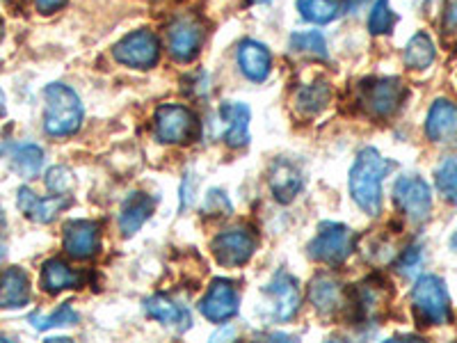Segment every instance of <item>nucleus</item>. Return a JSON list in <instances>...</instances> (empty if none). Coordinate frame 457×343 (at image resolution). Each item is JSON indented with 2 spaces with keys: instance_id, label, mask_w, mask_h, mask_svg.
Segmentation results:
<instances>
[{
  "instance_id": "nucleus-1",
  "label": "nucleus",
  "mask_w": 457,
  "mask_h": 343,
  "mask_svg": "<svg viewBox=\"0 0 457 343\" xmlns=\"http://www.w3.org/2000/svg\"><path fill=\"white\" fill-rule=\"evenodd\" d=\"M394 163L385 161L373 146L359 151L357 161L350 170V195L357 206L369 215H378L382 211V181L391 172Z\"/></svg>"
},
{
  "instance_id": "nucleus-2",
  "label": "nucleus",
  "mask_w": 457,
  "mask_h": 343,
  "mask_svg": "<svg viewBox=\"0 0 457 343\" xmlns=\"http://www.w3.org/2000/svg\"><path fill=\"white\" fill-rule=\"evenodd\" d=\"M44 130L53 138L73 136L83 124V104L71 88L51 83L44 88Z\"/></svg>"
},
{
  "instance_id": "nucleus-3",
  "label": "nucleus",
  "mask_w": 457,
  "mask_h": 343,
  "mask_svg": "<svg viewBox=\"0 0 457 343\" xmlns=\"http://www.w3.org/2000/svg\"><path fill=\"white\" fill-rule=\"evenodd\" d=\"M411 307L423 325H446L451 322V296L444 280L436 275H421L411 289Z\"/></svg>"
},
{
  "instance_id": "nucleus-4",
  "label": "nucleus",
  "mask_w": 457,
  "mask_h": 343,
  "mask_svg": "<svg viewBox=\"0 0 457 343\" xmlns=\"http://www.w3.org/2000/svg\"><path fill=\"white\" fill-rule=\"evenodd\" d=\"M156 138L165 145H186L193 142L199 133L197 114L186 105L167 104L156 110Z\"/></svg>"
},
{
  "instance_id": "nucleus-5",
  "label": "nucleus",
  "mask_w": 457,
  "mask_h": 343,
  "mask_svg": "<svg viewBox=\"0 0 457 343\" xmlns=\"http://www.w3.org/2000/svg\"><path fill=\"white\" fill-rule=\"evenodd\" d=\"M407 96V89L400 79H373L366 80L361 85V92H359V101L366 108V113L370 117H378V120H386L395 110L403 105Z\"/></svg>"
},
{
  "instance_id": "nucleus-6",
  "label": "nucleus",
  "mask_w": 457,
  "mask_h": 343,
  "mask_svg": "<svg viewBox=\"0 0 457 343\" xmlns=\"http://www.w3.org/2000/svg\"><path fill=\"white\" fill-rule=\"evenodd\" d=\"M354 236L345 224L322 222L318 229L316 238L309 243V256L320 264L338 265L348 259L353 252Z\"/></svg>"
},
{
  "instance_id": "nucleus-7",
  "label": "nucleus",
  "mask_w": 457,
  "mask_h": 343,
  "mask_svg": "<svg viewBox=\"0 0 457 343\" xmlns=\"http://www.w3.org/2000/svg\"><path fill=\"white\" fill-rule=\"evenodd\" d=\"M112 57L124 67L151 69L161 57V42L151 30L129 32L112 46Z\"/></svg>"
},
{
  "instance_id": "nucleus-8",
  "label": "nucleus",
  "mask_w": 457,
  "mask_h": 343,
  "mask_svg": "<svg viewBox=\"0 0 457 343\" xmlns=\"http://www.w3.org/2000/svg\"><path fill=\"white\" fill-rule=\"evenodd\" d=\"M394 202L407 220L421 224L430 218L432 190L421 177H400L394 186Z\"/></svg>"
},
{
  "instance_id": "nucleus-9",
  "label": "nucleus",
  "mask_w": 457,
  "mask_h": 343,
  "mask_svg": "<svg viewBox=\"0 0 457 343\" xmlns=\"http://www.w3.org/2000/svg\"><path fill=\"white\" fill-rule=\"evenodd\" d=\"M211 250H213L220 265H224V268H240L256 252V236L254 231L245 227L228 229V231L215 236Z\"/></svg>"
},
{
  "instance_id": "nucleus-10",
  "label": "nucleus",
  "mask_w": 457,
  "mask_h": 343,
  "mask_svg": "<svg viewBox=\"0 0 457 343\" xmlns=\"http://www.w3.org/2000/svg\"><path fill=\"white\" fill-rule=\"evenodd\" d=\"M238 291H236V286L228 280H213V284L208 286L206 296L199 302V312L211 322L228 321V318H234L238 314Z\"/></svg>"
},
{
  "instance_id": "nucleus-11",
  "label": "nucleus",
  "mask_w": 457,
  "mask_h": 343,
  "mask_svg": "<svg viewBox=\"0 0 457 343\" xmlns=\"http://www.w3.org/2000/svg\"><path fill=\"white\" fill-rule=\"evenodd\" d=\"M204 42V30L195 19L181 16L177 21H171L167 28V48L179 63H193L199 55V48Z\"/></svg>"
},
{
  "instance_id": "nucleus-12",
  "label": "nucleus",
  "mask_w": 457,
  "mask_h": 343,
  "mask_svg": "<svg viewBox=\"0 0 457 343\" xmlns=\"http://www.w3.org/2000/svg\"><path fill=\"white\" fill-rule=\"evenodd\" d=\"M265 296L270 297L272 314L277 321H291L300 309V284L288 272H277L268 284H265Z\"/></svg>"
},
{
  "instance_id": "nucleus-13",
  "label": "nucleus",
  "mask_w": 457,
  "mask_h": 343,
  "mask_svg": "<svg viewBox=\"0 0 457 343\" xmlns=\"http://www.w3.org/2000/svg\"><path fill=\"white\" fill-rule=\"evenodd\" d=\"M99 236L101 227L92 220H71V222L64 224V252L79 261L89 259L99 250Z\"/></svg>"
},
{
  "instance_id": "nucleus-14",
  "label": "nucleus",
  "mask_w": 457,
  "mask_h": 343,
  "mask_svg": "<svg viewBox=\"0 0 457 343\" xmlns=\"http://www.w3.org/2000/svg\"><path fill=\"white\" fill-rule=\"evenodd\" d=\"M19 211L26 215L28 220L37 224H51L57 215L62 213L64 208L71 206V197L69 195H53V197H37L30 188H19Z\"/></svg>"
},
{
  "instance_id": "nucleus-15",
  "label": "nucleus",
  "mask_w": 457,
  "mask_h": 343,
  "mask_svg": "<svg viewBox=\"0 0 457 343\" xmlns=\"http://www.w3.org/2000/svg\"><path fill=\"white\" fill-rule=\"evenodd\" d=\"M236 63H238L240 71L254 83H263L270 76L272 69V55L268 46L256 39H245L240 42L238 51H236Z\"/></svg>"
},
{
  "instance_id": "nucleus-16",
  "label": "nucleus",
  "mask_w": 457,
  "mask_h": 343,
  "mask_svg": "<svg viewBox=\"0 0 457 343\" xmlns=\"http://www.w3.org/2000/svg\"><path fill=\"white\" fill-rule=\"evenodd\" d=\"M309 300L322 316H332L345 307V286L332 275H318L309 286Z\"/></svg>"
},
{
  "instance_id": "nucleus-17",
  "label": "nucleus",
  "mask_w": 457,
  "mask_h": 343,
  "mask_svg": "<svg viewBox=\"0 0 457 343\" xmlns=\"http://www.w3.org/2000/svg\"><path fill=\"white\" fill-rule=\"evenodd\" d=\"M220 117L227 124V130H224V142L228 146H245L250 142V120L252 113L250 108L240 101H224L220 105Z\"/></svg>"
},
{
  "instance_id": "nucleus-18",
  "label": "nucleus",
  "mask_w": 457,
  "mask_h": 343,
  "mask_svg": "<svg viewBox=\"0 0 457 343\" xmlns=\"http://www.w3.org/2000/svg\"><path fill=\"white\" fill-rule=\"evenodd\" d=\"M30 302V280L19 265L5 268L0 275V309H21Z\"/></svg>"
},
{
  "instance_id": "nucleus-19",
  "label": "nucleus",
  "mask_w": 457,
  "mask_h": 343,
  "mask_svg": "<svg viewBox=\"0 0 457 343\" xmlns=\"http://www.w3.org/2000/svg\"><path fill=\"white\" fill-rule=\"evenodd\" d=\"M426 136L432 142L451 140L457 136V105L453 101L436 99L426 120Z\"/></svg>"
},
{
  "instance_id": "nucleus-20",
  "label": "nucleus",
  "mask_w": 457,
  "mask_h": 343,
  "mask_svg": "<svg viewBox=\"0 0 457 343\" xmlns=\"http://www.w3.org/2000/svg\"><path fill=\"white\" fill-rule=\"evenodd\" d=\"M268 183H270V190L275 195L277 202L288 204L295 199V195L302 190V174L291 161H275L270 167V174H268Z\"/></svg>"
},
{
  "instance_id": "nucleus-21",
  "label": "nucleus",
  "mask_w": 457,
  "mask_h": 343,
  "mask_svg": "<svg viewBox=\"0 0 457 343\" xmlns=\"http://www.w3.org/2000/svg\"><path fill=\"white\" fill-rule=\"evenodd\" d=\"M145 312L146 316L162 322V325H167V328H179V330L190 328V312H187L186 307H181L179 302L171 300V297L162 296V293L146 297Z\"/></svg>"
},
{
  "instance_id": "nucleus-22",
  "label": "nucleus",
  "mask_w": 457,
  "mask_h": 343,
  "mask_svg": "<svg viewBox=\"0 0 457 343\" xmlns=\"http://www.w3.org/2000/svg\"><path fill=\"white\" fill-rule=\"evenodd\" d=\"M386 302H389V291H386L385 281H379L378 277L366 280L364 284L359 286L357 297H354L359 316L364 318V321H378L382 312H385Z\"/></svg>"
},
{
  "instance_id": "nucleus-23",
  "label": "nucleus",
  "mask_w": 457,
  "mask_h": 343,
  "mask_svg": "<svg viewBox=\"0 0 457 343\" xmlns=\"http://www.w3.org/2000/svg\"><path fill=\"white\" fill-rule=\"evenodd\" d=\"M154 213V199L146 193H130L126 202L121 204L120 213V229L124 236L137 234L142 224L151 218Z\"/></svg>"
},
{
  "instance_id": "nucleus-24",
  "label": "nucleus",
  "mask_w": 457,
  "mask_h": 343,
  "mask_svg": "<svg viewBox=\"0 0 457 343\" xmlns=\"http://www.w3.org/2000/svg\"><path fill=\"white\" fill-rule=\"evenodd\" d=\"M39 281H42L44 291L55 296V293L64 291V289H79L83 284V277L79 272H73L64 261L48 259L42 265V277H39Z\"/></svg>"
},
{
  "instance_id": "nucleus-25",
  "label": "nucleus",
  "mask_w": 457,
  "mask_h": 343,
  "mask_svg": "<svg viewBox=\"0 0 457 343\" xmlns=\"http://www.w3.org/2000/svg\"><path fill=\"white\" fill-rule=\"evenodd\" d=\"M295 7L304 21L316 23V26H328L341 14L338 0H297Z\"/></svg>"
},
{
  "instance_id": "nucleus-26",
  "label": "nucleus",
  "mask_w": 457,
  "mask_h": 343,
  "mask_svg": "<svg viewBox=\"0 0 457 343\" xmlns=\"http://www.w3.org/2000/svg\"><path fill=\"white\" fill-rule=\"evenodd\" d=\"M435 42L430 39V35L426 32H416L405 46V64L410 69H428L435 63Z\"/></svg>"
},
{
  "instance_id": "nucleus-27",
  "label": "nucleus",
  "mask_w": 457,
  "mask_h": 343,
  "mask_svg": "<svg viewBox=\"0 0 457 343\" xmlns=\"http://www.w3.org/2000/svg\"><path fill=\"white\" fill-rule=\"evenodd\" d=\"M332 89L328 83H312L297 89L295 105L302 114H318L328 105Z\"/></svg>"
},
{
  "instance_id": "nucleus-28",
  "label": "nucleus",
  "mask_w": 457,
  "mask_h": 343,
  "mask_svg": "<svg viewBox=\"0 0 457 343\" xmlns=\"http://www.w3.org/2000/svg\"><path fill=\"white\" fill-rule=\"evenodd\" d=\"M291 51L297 53V55H307L316 57V60H328V42L322 32L318 30H307V32H293L291 35Z\"/></svg>"
},
{
  "instance_id": "nucleus-29",
  "label": "nucleus",
  "mask_w": 457,
  "mask_h": 343,
  "mask_svg": "<svg viewBox=\"0 0 457 343\" xmlns=\"http://www.w3.org/2000/svg\"><path fill=\"white\" fill-rule=\"evenodd\" d=\"M12 165L23 179H35L44 165V151L37 145L16 146L12 154Z\"/></svg>"
},
{
  "instance_id": "nucleus-30",
  "label": "nucleus",
  "mask_w": 457,
  "mask_h": 343,
  "mask_svg": "<svg viewBox=\"0 0 457 343\" xmlns=\"http://www.w3.org/2000/svg\"><path fill=\"white\" fill-rule=\"evenodd\" d=\"M79 314L73 312L71 302H64L62 307L57 309L51 316H42V314H30L28 321L32 322V328L39 330V332H46L53 328H67V325H76L79 322Z\"/></svg>"
},
{
  "instance_id": "nucleus-31",
  "label": "nucleus",
  "mask_w": 457,
  "mask_h": 343,
  "mask_svg": "<svg viewBox=\"0 0 457 343\" xmlns=\"http://www.w3.org/2000/svg\"><path fill=\"white\" fill-rule=\"evenodd\" d=\"M436 190L444 195V199H448L451 204H457V161L455 158H448L442 165L436 167L435 174Z\"/></svg>"
},
{
  "instance_id": "nucleus-32",
  "label": "nucleus",
  "mask_w": 457,
  "mask_h": 343,
  "mask_svg": "<svg viewBox=\"0 0 457 343\" xmlns=\"http://www.w3.org/2000/svg\"><path fill=\"white\" fill-rule=\"evenodd\" d=\"M395 16L391 12L389 0H375V5L370 7L369 16V30L370 35H386L394 28Z\"/></svg>"
},
{
  "instance_id": "nucleus-33",
  "label": "nucleus",
  "mask_w": 457,
  "mask_h": 343,
  "mask_svg": "<svg viewBox=\"0 0 457 343\" xmlns=\"http://www.w3.org/2000/svg\"><path fill=\"white\" fill-rule=\"evenodd\" d=\"M76 186V177L73 172L64 165H55L46 172V188L55 195H67L71 193Z\"/></svg>"
},
{
  "instance_id": "nucleus-34",
  "label": "nucleus",
  "mask_w": 457,
  "mask_h": 343,
  "mask_svg": "<svg viewBox=\"0 0 457 343\" xmlns=\"http://www.w3.org/2000/svg\"><path fill=\"white\" fill-rule=\"evenodd\" d=\"M202 211L204 215H228L231 213V202L227 199V193L213 188V190H208Z\"/></svg>"
},
{
  "instance_id": "nucleus-35",
  "label": "nucleus",
  "mask_w": 457,
  "mask_h": 343,
  "mask_svg": "<svg viewBox=\"0 0 457 343\" xmlns=\"http://www.w3.org/2000/svg\"><path fill=\"white\" fill-rule=\"evenodd\" d=\"M419 265H421V250L419 247H410L407 252H403L398 261V271L403 275H411V272L419 271Z\"/></svg>"
},
{
  "instance_id": "nucleus-36",
  "label": "nucleus",
  "mask_w": 457,
  "mask_h": 343,
  "mask_svg": "<svg viewBox=\"0 0 457 343\" xmlns=\"http://www.w3.org/2000/svg\"><path fill=\"white\" fill-rule=\"evenodd\" d=\"M442 28L448 35H457V0H446L442 16Z\"/></svg>"
},
{
  "instance_id": "nucleus-37",
  "label": "nucleus",
  "mask_w": 457,
  "mask_h": 343,
  "mask_svg": "<svg viewBox=\"0 0 457 343\" xmlns=\"http://www.w3.org/2000/svg\"><path fill=\"white\" fill-rule=\"evenodd\" d=\"M32 3H35V7L39 14H53V12L62 10L69 0H32Z\"/></svg>"
},
{
  "instance_id": "nucleus-38",
  "label": "nucleus",
  "mask_w": 457,
  "mask_h": 343,
  "mask_svg": "<svg viewBox=\"0 0 457 343\" xmlns=\"http://www.w3.org/2000/svg\"><path fill=\"white\" fill-rule=\"evenodd\" d=\"M5 94H3V89H0V117H5Z\"/></svg>"
},
{
  "instance_id": "nucleus-39",
  "label": "nucleus",
  "mask_w": 457,
  "mask_h": 343,
  "mask_svg": "<svg viewBox=\"0 0 457 343\" xmlns=\"http://www.w3.org/2000/svg\"><path fill=\"white\" fill-rule=\"evenodd\" d=\"M5 211H3V206H0V231H3V229H5Z\"/></svg>"
},
{
  "instance_id": "nucleus-40",
  "label": "nucleus",
  "mask_w": 457,
  "mask_h": 343,
  "mask_svg": "<svg viewBox=\"0 0 457 343\" xmlns=\"http://www.w3.org/2000/svg\"><path fill=\"white\" fill-rule=\"evenodd\" d=\"M3 35H5V23H3V19H0V39H3Z\"/></svg>"
},
{
  "instance_id": "nucleus-41",
  "label": "nucleus",
  "mask_w": 457,
  "mask_h": 343,
  "mask_svg": "<svg viewBox=\"0 0 457 343\" xmlns=\"http://www.w3.org/2000/svg\"><path fill=\"white\" fill-rule=\"evenodd\" d=\"M451 247H453V250H455V252H457V234H455V236H453V240H451Z\"/></svg>"
},
{
  "instance_id": "nucleus-42",
  "label": "nucleus",
  "mask_w": 457,
  "mask_h": 343,
  "mask_svg": "<svg viewBox=\"0 0 457 343\" xmlns=\"http://www.w3.org/2000/svg\"><path fill=\"white\" fill-rule=\"evenodd\" d=\"M252 3H256V5H268L270 0H252Z\"/></svg>"
}]
</instances>
